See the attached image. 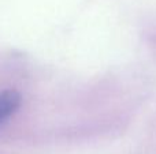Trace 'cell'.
Here are the masks:
<instances>
[{
  "label": "cell",
  "instance_id": "6da1fadb",
  "mask_svg": "<svg viewBox=\"0 0 156 154\" xmlns=\"http://www.w3.org/2000/svg\"><path fill=\"white\" fill-rule=\"evenodd\" d=\"M21 97L16 92L8 90L0 94V123L11 116L18 109Z\"/></svg>",
  "mask_w": 156,
  "mask_h": 154
}]
</instances>
